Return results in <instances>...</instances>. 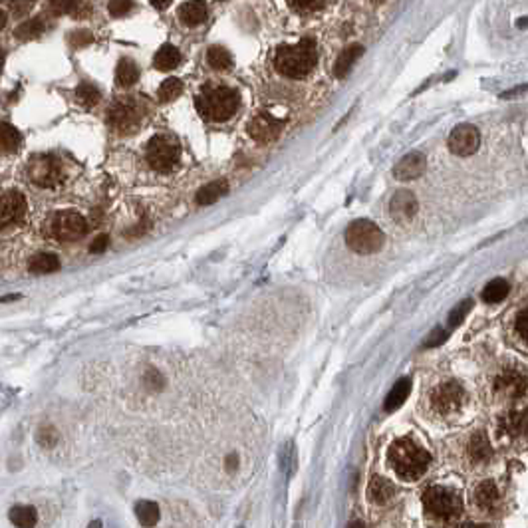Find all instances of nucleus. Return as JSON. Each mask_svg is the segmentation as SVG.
<instances>
[{
    "label": "nucleus",
    "mask_w": 528,
    "mask_h": 528,
    "mask_svg": "<svg viewBox=\"0 0 528 528\" xmlns=\"http://www.w3.org/2000/svg\"><path fill=\"white\" fill-rule=\"evenodd\" d=\"M387 461L399 479L416 481L427 471L431 455L411 437H401L389 445Z\"/></svg>",
    "instance_id": "obj_1"
},
{
    "label": "nucleus",
    "mask_w": 528,
    "mask_h": 528,
    "mask_svg": "<svg viewBox=\"0 0 528 528\" xmlns=\"http://www.w3.org/2000/svg\"><path fill=\"white\" fill-rule=\"evenodd\" d=\"M318 50L312 38H302L296 44L278 46L274 54V66L286 78H304L314 70Z\"/></svg>",
    "instance_id": "obj_2"
},
{
    "label": "nucleus",
    "mask_w": 528,
    "mask_h": 528,
    "mask_svg": "<svg viewBox=\"0 0 528 528\" xmlns=\"http://www.w3.org/2000/svg\"><path fill=\"white\" fill-rule=\"evenodd\" d=\"M240 98L235 90L225 86H209L202 88L201 94L195 98V105L207 122H226L238 110Z\"/></svg>",
    "instance_id": "obj_3"
},
{
    "label": "nucleus",
    "mask_w": 528,
    "mask_h": 528,
    "mask_svg": "<svg viewBox=\"0 0 528 528\" xmlns=\"http://www.w3.org/2000/svg\"><path fill=\"white\" fill-rule=\"evenodd\" d=\"M423 506L433 518H437L441 522H451L461 515L463 501L453 489L435 484L423 493Z\"/></svg>",
    "instance_id": "obj_4"
},
{
    "label": "nucleus",
    "mask_w": 528,
    "mask_h": 528,
    "mask_svg": "<svg viewBox=\"0 0 528 528\" xmlns=\"http://www.w3.org/2000/svg\"><path fill=\"white\" fill-rule=\"evenodd\" d=\"M146 157L149 165L159 171V173H169L177 167L181 157V146L179 141L173 135L161 134L151 137V141L147 143Z\"/></svg>",
    "instance_id": "obj_5"
},
{
    "label": "nucleus",
    "mask_w": 528,
    "mask_h": 528,
    "mask_svg": "<svg viewBox=\"0 0 528 528\" xmlns=\"http://www.w3.org/2000/svg\"><path fill=\"white\" fill-rule=\"evenodd\" d=\"M383 236L382 228L378 225H373L371 221H354L352 225L346 228V245H348L354 252L358 255H373L383 247Z\"/></svg>",
    "instance_id": "obj_6"
},
{
    "label": "nucleus",
    "mask_w": 528,
    "mask_h": 528,
    "mask_svg": "<svg viewBox=\"0 0 528 528\" xmlns=\"http://www.w3.org/2000/svg\"><path fill=\"white\" fill-rule=\"evenodd\" d=\"M88 233V223L82 214L74 211L54 213L48 221V235L58 240H76Z\"/></svg>",
    "instance_id": "obj_7"
},
{
    "label": "nucleus",
    "mask_w": 528,
    "mask_h": 528,
    "mask_svg": "<svg viewBox=\"0 0 528 528\" xmlns=\"http://www.w3.org/2000/svg\"><path fill=\"white\" fill-rule=\"evenodd\" d=\"M26 175L38 187H56L62 183V169L58 167V163L50 155H34L28 165H26Z\"/></svg>",
    "instance_id": "obj_8"
},
{
    "label": "nucleus",
    "mask_w": 528,
    "mask_h": 528,
    "mask_svg": "<svg viewBox=\"0 0 528 528\" xmlns=\"http://www.w3.org/2000/svg\"><path fill=\"white\" fill-rule=\"evenodd\" d=\"M465 404V389L457 382H445L437 385L431 394V407L439 416H453Z\"/></svg>",
    "instance_id": "obj_9"
},
{
    "label": "nucleus",
    "mask_w": 528,
    "mask_h": 528,
    "mask_svg": "<svg viewBox=\"0 0 528 528\" xmlns=\"http://www.w3.org/2000/svg\"><path fill=\"white\" fill-rule=\"evenodd\" d=\"M143 117V112L135 105L134 101H117L108 112V124L112 125L120 134H131Z\"/></svg>",
    "instance_id": "obj_10"
},
{
    "label": "nucleus",
    "mask_w": 528,
    "mask_h": 528,
    "mask_svg": "<svg viewBox=\"0 0 528 528\" xmlns=\"http://www.w3.org/2000/svg\"><path fill=\"white\" fill-rule=\"evenodd\" d=\"M493 392L501 399H520L528 392V375L520 370H505L495 378Z\"/></svg>",
    "instance_id": "obj_11"
},
{
    "label": "nucleus",
    "mask_w": 528,
    "mask_h": 528,
    "mask_svg": "<svg viewBox=\"0 0 528 528\" xmlns=\"http://www.w3.org/2000/svg\"><path fill=\"white\" fill-rule=\"evenodd\" d=\"M481 146V134L475 125H457L449 135V149L455 155H472Z\"/></svg>",
    "instance_id": "obj_12"
},
{
    "label": "nucleus",
    "mask_w": 528,
    "mask_h": 528,
    "mask_svg": "<svg viewBox=\"0 0 528 528\" xmlns=\"http://www.w3.org/2000/svg\"><path fill=\"white\" fill-rule=\"evenodd\" d=\"M282 127V120L269 113H260L248 124V134L259 143H272L281 137Z\"/></svg>",
    "instance_id": "obj_13"
},
{
    "label": "nucleus",
    "mask_w": 528,
    "mask_h": 528,
    "mask_svg": "<svg viewBox=\"0 0 528 528\" xmlns=\"http://www.w3.org/2000/svg\"><path fill=\"white\" fill-rule=\"evenodd\" d=\"M26 213V199L22 193L4 191L0 199V223L2 226L20 221Z\"/></svg>",
    "instance_id": "obj_14"
},
{
    "label": "nucleus",
    "mask_w": 528,
    "mask_h": 528,
    "mask_svg": "<svg viewBox=\"0 0 528 528\" xmlns=\"http://www.w3.org/2000/svg\"><path fill=\"white\" fill-rule=\"evenodd\" d=\"M389 214L397 223H409L417 214V199L411 191H397L389 202Z\"/></svg>",
    "instance_id": "obj_15"
},
{
    "label": "nucleus",
    "mask_w": 528,
    "mask_h": 528,
    "mask_svg": "<svg viewBox=\"0 0 528 528\" xmlns=\"http://www.w3.org/2000/svg\"><path fill=\"white\" fill-rule=\"evenodd\" d=\"M427 167V159L423 153L419 151H413V153H407L397 165L394 167V177L399 181H411L421 177V173Z\"/></svg>",
    "instance_id": "obj_16"
},
{
    "label": "nucleus",
    "mask_w": 528,
    "mask_h": 528,
    "mask_svg": "<svg viewBox=\"0 0 528 528\" xmlns=\"http://www.w3.org/2000/svg\"><path fill=\"white\" fill-rule=\"evenodd\" d=\"M501 501V493L495 481H483L481 484H477L475 493H472V503L477 508H481L484 513H493Z\"/></svg>",
    "instance_id": "obj_17"
},
{
    "label": "nucleus",
    "mask_w": 528,
    "mask_h": 528,
    "mask_svg": "<svg viewBox=\"0 0 528 528\" xmlns=\"http://www.w3.org/2000/svg\"><path fill=\"white\" fill-rule=\"evenodd\" d=\"M528 429V413L527 411H506L505 416L498 419V431L505 437H520Z\"/></svg>",
    "instance_id": "obj_18"
},
{
    "label": "nucleus",
    "mask_w": 528,
    "mask_h": 528,
    "mask_svg": "<svg viewBox=\"0 0 528 528\" xmlns=\"http://www.w3.org/2000/svg\"><path fill=\"white\" fill-rule=\"evenodd\" d=\"M395 495V487L387 479L383 477H373L371 479L370 487H368V496H370L371 503L375 505H385L389 503Z\"/></svg>",
    "instance_id": "obj_19"
},
{
    "label": "nucleus",
    "mask_w": 528,
    "mask_h": 528,
    "mask_svg": "<svg viewBox=\"0 0 528 528\" xmlns=\"http://www.w3.org/2000/svg\"><path fill=\"white\" fill-rule=\"evenodd\" d=\"M179 18L185 26H199L207 20V6L202 2H183L179 6Z\"/></svg>",
    "instance_id": "obj_20"
},
{
    "label": "nucleus",
    "mask_w": 528,
    "mask_h": 528,
    "mask_svg": "<svg viewBox=\"0 0 528 528\" xmlns=\"http://www.w3.org/2000/svg\"><path fill=\"white\" fill-rule=\"evenodd\" d=\"M469 457H471L475 463H487L491 461L493 457V447H491V441L484 435L483 431L475 433L469 443Z\"/></svg>",
    "instance_id": "obj_21"
},
{
    "label": "nucleus",
    "mask_w": 528,
    "mask_h": 528,
    "mask_svg": "<svg viewBox=\"0 0 528 528\" xmlns=\"http://www.w3.org/2000/svg\"><path fill=\"white\" fill-rule=\"evenodd\" d=\"M181 64V52L171 44H163L157 50V54L153 56V66L157 67L159 72H169L173 67H177Z\"/></svg>",
    "instance_id": "obj_22"
},
{
    "label": "nucleus",
    "mask_w": 528,
    "mask_h": 528,
    "mask_svg": "<svg viewBox=\"0 0 528 528\" xmlns=\"http://www.w3.org/2000/svg\"><path fill=\"white\" fill-rule=\"evenodd\" d=\"M361 54H363V46L360 44H352L348 46L346 50H342V54H340L336 60V66H334V74H336L337 78H346L348 72L352 70V66H354V62H356Z\"/></svg>",
    "instance_id": "obj_23"
},
{
    "label": "nucleus",
    "mask_w": 528,
    "mask_h": 528,
    "mask_svg": "<svg viewBox=\"0 0 528 528\" xmlns=\"http://www.w3.org/2000/svg\"><path fill=\"white\" fill-rule=\"evenodd\" d=\"M226 191H228L226 181H213V183H209V185H205V187L199 189L195 201H197V205L207 207V205H213V202L219 201L223 195H226Z\"/></svg>",
    "instance_id": "obj_24"
},
{
    "label": "nucleus",
    "mask_w": 528,
    "mask_h": 528,
    "mask_svg": "<svg viewBox=\"0 0 528 528\" xmlns=\"http://www.w3.org/2000/svg\"><path fill=\"white\" fill-rule=\"evenodd\" d=\"M28 269L34 274H50V272H56L60 269V260L52 252H38L30 259Z\"/></svg>",
    "instance_id": "obj_25"
},
{
    "label": "nucleus",
    "mask_w": 528,
    "mask_h": 528,
    "mask_svg": "<svg viewBox=\"0 0 528 528\" xmlns=\"http://www.w3.org/2000/svg\"><path fill=\"white\" fill-rule=\"evenodd\" d=\"M409 392H411V380H407V378L399 380V382L392 387L389 395L385 397V405H383L385 411H395L397 407H401L405 399H407Z\"/></svg>",
    "instance_id": "obj_26"
},
{
    "label": "nucleus",
    "mask_w": 528,
    "mask_h": 528,
    "mask_svg": "<svg viewBox=\"0 0 528 528\" xmlns=\"http://www.w3.org/2000/svg\"><path fill=\"white\" fill-rule=\"evenodd\" d=\"M137 78H139V67H137L134 60H129V58L120 60L117 70H115V82L122 88H129V86H134L135 82H137Z\"/></svg>",
    "instance_id": "obj_27"
},
{
    "label": "nucleus",
    "mask_w": 528,
    "mask_h": 528,
    "mask_svg": "<svg viewBox=\"0 0 528 528\" xmlns=\"http://www.w3.org/2000/svg\"><path fill=\"white\" fill-rule=\"evenodd\" d=\"M135 517H137V520H139L143 527L151 528L157 524L161 513H159V506L155 505V503H151V501H141V503L135 505Z\"/></svg>",
    "instance_id": "obj_28"
},
{
    "label": "nucleus",
    "mask_w": 528,
    "mask_h": 528,
    "mask_svg": "<svg viewBox=\"0 0 528 528\" xmlns=\"http://www.w3.org/2000/svg\"><path fill=\"white\" fill-rule=\"evenodd\" d=\"M11 522L16 528H34L38 522V515L32 506H12Z\"/></svg>",
    "instance_id": "obj_29"
},
{
    "label": "nucleus",
    "mask_w": 528,
    "mask_h": 528,
    "mask_svg": "<svg viewBox=\"0 0 528 528\" xmlns=\"http://www.w3.org/2000/svg\"><path fill=\"white\" fill-rule=\"evenodd\" d=\"M207 62L213 70H228L233 66V56L223 46H211L207 50Z\"/></svg>",
    "instance_id": "obj_30"
},
{
    "label": "nucleus",
    "mask_w": 528,
    "mask_h": 528,
    "mask_svg": "<svg viewBox=\"0 0 528 528\" xmlns=\"http://www.w3.org/2000/svg\"><path fill=\"white\" fill-rule=\"evenodd\" d=\"M508 290H510L508 282L503 281V278H495V281L489 282V284L484 286L483 300L487 304L501 302V300H505V298H506V294H508Z\"/></svg>",
    "instance_id": "obj_31"
},
{
    "label": "nucleus",
    "mask_w": 528,
    "mask_h": 528,
    "mask_svg": "<svg viewBox=\"0 0 528 528\" xmlns=\"http://www.w3.org/2000/svg\"><path fill=\"white\" fill-rule=\"evenodd\" d=\"M0 139H2V149L6 153H14L18 147L22 146V135L18 129H14L11 124H2L0 127Z\"/></svg>",
    "instance_id": "obj_32"
},
{
    "label": "nucleus",
    "mask_w": 528,
    "mask_h": 528,
    "mask_svg": "<svg viewBox=\"0 0 528 528\" xmlns=\"http://www.w3.org/2000/svg\"><path fill=\"white\" fill-rule=\"evenodd\" d=\"M181 94H183V82L179 78H167L161 86H159L157 90V98L159 101H173L179 98Z\"/></svg>",
    "instance_id": "obj_33"
},
{
    "label": "nucleus",
    "mask_w": 528,
    "mask_h": 528,
    "mask_svg": "<svg viewBox=\"0 0 528 528\" xmlns=\"http://www.w3.org/2000/svg\"><path fill=\"white\" fill-rule=\"evenodd\" d=\"M44 30V20H42V18H32V20H28V22L20 24L14 34H16L18 40H32L36 36H40Z\"/></svg>",
    "instance_id": "obj_34"
},
{
    "label": "nucleus",
    "mask_w": 528,
    "mask_h": 528,
    "mask_svg": "<svg viewBox=\"0 0 528 528\" xmlns=\"http://www.w3.org/2000/svg\"><path fill=\"white\" fill-rule=\"evenodd\" d=\"M76 98H78L82 105L91 108V105H96L100 101V90L96 86H91V84H82L76 90Z\"/></svg>",
    "instance_id": "obj_35"
},
{
    "label": "nucleus",
    "mask_w": 528,
    "mask_h": 528,
    "mask_svg": "<svg viewBox=\"0 0 528 528\" xmlns=\"http://www.w3.org/2000/svg\"><path fill=\"white\" fill-rule=\"evenodd\" d=\"M472 308V300H465V302L457 304L449 314V326H459L463 322V318L469 314V310Z\"/></svg>",
    "instance_id": "obj_36"
},
{
    "label": "nucleus",
    "mask_w": 528,
    "mask_h": 528,
    "mask_svg": "<svg viewBox=\"0 0 528 528\" xmlns=\"http://www.w3.org/2000/svg\"><path fill=\"white\" fill-rule=\"evenodd\" d=\"M517 332L528 346V306L524 310H520V314L517 316Z\"/></svg>",
    "instance_id": "obj_37"
},
{
    "label": "nucleus",
    "mask_w": 528,
    "mask_h": 528,
    "mask_svg": "<svg viewBox=\"0 0 528 528\" xmlns=\"http://www.w3.org/2000/svg\"><path fill=\"white\" fill-rule=\"evenodd\" d=\"M445 340H447V332H443L441 328H437V330H433V332H431V336L425 340V344H423V346H425V348H435V346H439V344H443Z\"/></svg>",
    "instance_id": "obj_38"
},
{
    "label": "nucleus",
    "mask_w": 528,
    "mask_h": 528,
    "mask_svg": "<svg viewBox=\"0 0 528 528\" xmlns=\"http://www.w3.org/2000/svg\"><path fill=\"white\" fill-rule=\"evenodd\" d=\"M131 2H110L108 4V11H110V14L112 16H124V14H127V12L131 11Z\"/></svg>",
    "instance_id": "obj_39"
},
{
    "label": "nucleus",
    "mask_w": 528,
    "mask_h": 528,
    "mask_svg": "<svg viewBox=\"0 0 528 528\" xmlns=\"http://www.w3.org/2000/svg\"><path fill=\"white\" fill-rule=\"evenodd\" d=\"M290 6H292L294 11H322V8H326L328 4L326 2H290Z\"/></svg>",
    "instance_id": "obj_40"
},
{
    "label": "nucleus",
    "mask_w": 528,
    "mask_h": 528,
    "mask_svg": "<svg viewBox=\"0 0 528 528\" xmlns=\"http://www.w3.org/2000/svg\"><path fill=\"white\" fill-rule=\"evenodd\" d=\"M6 6H11V11L14 12V16H22L26 12L32 11V2H8Z\"/></svg>",
    "instance_id": "obj_41"
},
{
    "label": "nucleus",
    "mask_w": 528,
    "mask_h": 528,
    "mask_svg": "<svg viewBox=\"0 0 528 528\" xmlns=\"http://www.w3.org/2000/svg\"><path fill=\"white\" fill-rule=\"evenodd\" d=\"M108 243H110V238L105 235H100L94 243H91V247L90 250L91 252H96V255H100V252H103L105 250V247H108Z\"/></svg>",
    "instance_id": "obj_42"
},
{
    "label": "nucleus",
    "mask_w": 528,
    "mask_h": 528,
    "mask_svg": "<svg viewBox=\"0 0 528 528\" xmlns=\"http://www.w3.org/2000/svg\"><path fill=\"white\" fill-rule=\"evenodd\" d=\"M72 42H76V46H84V44H88V42H91V36L90 34H74L72 38H70Z\"/></svg>",
    "instance_id": "obj_43"
},
{
    "label": "nucleus",
    "mask_w": 528,
    "mask_h": 528,
    "mask_svg": "<svg viewBox=\"0 0 528 528\" xmlns=\"http://www.w3.org/2000/svg\"><path fill=\"white\" fill-rule=\"evenodd\" d=\"M522 91H528V84L527 86H518V88H515V90H508L503 94V98H517V96H520Z\"/></svg>",
    "instance_id": "obj_44"
},
{
    "label": "nucleus",
    "mask_w": 528,
    "mask_h": 528,
    "mask_svg": "<svg viewBox=\"0 0 528 528\" xmlns=\"http://www.w3.org/2000/svg\"><path fill=\"white\" fill-rule=\"evenodd\" d=\"M461 528H489V527H484V524H472V522H467V524H463Z\"/></svg>",
    "instance_id": "obj_45"
},
{
    "label": "nucleus",
    "mask_w": 528,
    "mask_h": 528,
    "mask_svg": "<svg viewBox=\"0 0 528 528\" xmlns=\"http://www.w3.org/2000/svg\"><path fill=\"white\" fill-rule=\"evenodd\" d=\"M153 6H155V8H167L169 2H153Z\"/></svg>",
    "instance_id": "obj_46"
},
{
    "label": "nucleus",
    "mask_w": 528,
    "mask_h": 528,
    "mask_svg": "<svg viewBox=\"0 0 528 528\" xmlns=\"http://www.w3.org/2000/svg\"><path fill=\"white\" fill-rule=\"evenodd\" d=\"M348 528H366V524L363 522H352Z\"/></svg>",
    "instance_id": "obj_47"
},
{
    "label": "nucleus",
    "mask_w": 528,
    "mask_h": 528,
    "mask_svg": "<svg viewBox=\"0 0 528 528\" xmlns=\"http://www.w3.org/2000/svg\"><path fill=\"white\" fill-rule=\"evenodd\" d=\"M88 528H103V527H101L100 520H94V522H90V527Z\"/></svg>",
    "instance_id": "obj_48"
}]
</instances>
